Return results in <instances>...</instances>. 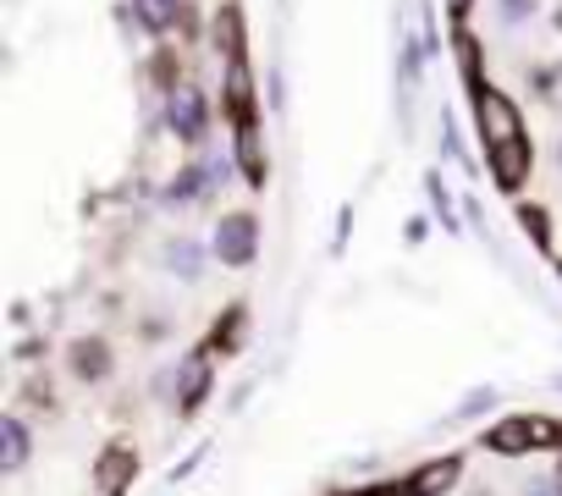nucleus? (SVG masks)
Here are the masks:
<instances>
[{"instance_id":"nucleus-1","label":"nucleus","mask_w":562,"mask_h":496,"mask_svg":"<svg viewBox=\"0 0 562 496\" xmlns=\"http://www.w3.org/2000/svg\"><path fill=\"white\" fill-rule=\"evenodd\" d=\"M480 447L496 452V458L562 452V419H551V414H502V419L480 436Z\"/></svg>"},{"instance_id":"nucleus-2","label":"nucleus","mask_w":562,"mask_h":496,"mask_svg":"<svg viewBox=\"0 0 562 496\" xmlns=\"http://www.w3.org/2000/svg\"><path fill=\"white\" fill-rule=\"evenodd\" d=\"M210 392H215V348L199 342V348H188V353L171 364V408H177L182 419H193Z\"/></svg>"},{"instance_id":"nucleus-3","label":"nucleus","mask_w":562,"mask_h":496,"mask_svg":"<svg viewBox=\"0 0 562 496\" xmlns=\"http://www.w3.org/2000/svg\"><path fill=\"white\" fill-rule=\"evenodd\" d=\"M210 255H215L226 271L254 266V255H259V221H254L248 210L221 215V226H215V237H210Z\"/></svg>"},{"instance_id":"nucleus-4","label":"nucleus","mask_w":562,"mask_h":496,"mask_svg":"<svg viewBox=\"0 0 562 496\" xmlns=\"http://www.w3.org/2000/svg\"><path fill=\"white\" fill-rule=\"evenodd\" d=\"M138 469H144L138 447H133V441H111V447L94 458L89 485H94V496H127V491H133V480H138Z\"/></svg>"},{"instance_id":"nucleus-5","label":"nucleus","mask_w":562,"mask_h":496,"mask_svg":"<svg viewBox=\"0 0 562 496\" xmlns=\"http://www.w3.org/2000/svg\"><path fill=\"white\" fill-rule=\"evenodd\" d=\"M61 359H67V375H72L78 386H105V381L116 375V353H111L105 337H72Z\"/></svg>"},{"instance_id":"nucleus-6","label":"nucleus","mask_w":562,"mask_h":496,"mask_svg":"<svg viewBox=\"0 0 562 496\" xmlns=\"http://www.w3.org/2000/svg\"><path fill=\"white\" fill-rule=\"evenodd\" d=\"M463 469H469L463 452H436V458H425L419 469H408L403 485H408V496H452L458 480H463Z\"/></svg>"},{"instance_id":"nucleus-7","label":"nucleus","mask_w":562,"mask_h":496,"mask_svg":"<svg viewBox=\"0 0 562 496\" xmlns=\"http://www.w3.org/2000/svg\"><path fill=\"white\" fill-rule=\"evenodd\" d=\"M474 100H480V133H485V149L491 144H507V138H524V122H518V105L502 94V89H474Z\"/></svg>"},{"instance_id":"nucleus-8","label":"nucleus","mask_w":562,"mask_h":496,"mask_svg":"<svg viewBox=\"0 0 562 496\" xmlns=\"http://www.w3.org/2000/svg\"><path fill=\"white\" fill-rule=\"evenodd\" d=\"M485 166H491V177H496V188H502V193H518V188L529 182V166H535V155H529V138L491 144V149H485Z\"/></svg>"},{"instance_id":"nucleus-9","label":"nucleus","mask_w":562,"mask_h":496,"mask_svg":"<svg viewBox=\"0 0 562 496\" xmlns=\"http://www.w3.org/2000/svg\"><path fill=\"white\" fill-rule=\"evenodd\" d=\"M226 116H232V127L243 133V127H259V105H254V78H248V56H237V61H226Z\"/></svg>"},{"instance_id":"nucleus-10","label":"nucleus","mask_w":562,"mask_h":496,"mask_svg":"<svg viewBox=\"0 0 562 496\" xmlns=\"http://www.w3.org/2000/svg\"><path fill=\"white\" fill-rule=\"evenodd\" d=\"M34 458V430L23 425V414H0V474H23Z\"/></svg>"},{"instance_id":"nucleus-11","label":"nucleus","mask_w":562,"mask_h":496,"mask_svg":"<svg viewBox=\"0 0 562 496\" xmlns=\"http://www.w3.org/2000/svg\"><path fill=\"white\" fill-rule=\"evenodd\" d=\"M166 122H171V133L182 138V144H199L204 138V127H210V100L204 94H171V105H166Z\"/></svg>"},{"instance_id":"nucleus-12","label":"nucleus","mask_w":562,"mask_h":496,"mask_svg":"<svg viewBox=\"0 0 562 496\" xmlns=\"http://www.w3.org/2000/svg\"><path fill=\"white\" fill-rule=\"evenodd\" d=\"M237 166H243L248 188L265 193V182H270V160H265V149H259V127H243V133H237Z\"/></svg>"},{"instance_id":"nucleus-13","label":"nucleus","mask_w":562,"mask_h":496,"mask_svg":"<svg viewBox=\"0 0 562 496\" xmlns=\"http://www.w3.org/2000/svg\"><path fill=\"white\" fill-rule=\"evenodd\" d=\"M243 337H248V309L243 304H232L226 315H215V331L204 337L210 348H221V353H237L243 348Z\"/></svg>"},{"instance_id":"nucleus-14","label":"nucleus","mask_w":562,"mask_h":496,"mask_svg":"<svg viewBox=\"0 0 562 496\" xmlns=\"http://www.w3.org/2000/svg\"><path fill=\"white\" fill-rule=\"evenodd\" d=\"M133 12L149 34H171L182 23V0H133Z\"/></svg>"},{"instance_id":"nucleus-15","label":"nucleus","mask_w":562,"mask_h":496,"mask_svg":"<svg viewBox=\"0 0 562 496\" xmlns=\"http://www.w3.org/2000/svg\"><path fill=\"white\" fill-rule=\"evenodd\" d=\"M215 45H221L226 61L248 56V45H243V12H237V7H221V12H215Z\"/></svg>"},{"instance_id":"nucleus-16","label":"nucleus","mask_w":562,"mask_h":496,"mask_svg":"<svg viewBox=\"0 0 562 496\" xmlns=\"http://www.w3.org/2000/svg\"><path fill=\"white\" fill-rule=\"evenodd\" d=\"M485 408H496V386H474V392H463V403L447 414L452 425H463V419H480Z\"/></svg>"},{"instance_id":"nucleus-17","label":"nucleus","mask_w":562,"mask_h":496,"mask_svg":"<svg viewBox=\"0 0 562 496\" xmlns=\"http://www.w3.org/2000/svg\"><path fill=\"white\" fill-rule=\"evenodd\" d=\"M166 260H171V271H182V282H199V248L188 237L166 243Z\"/></svg>"},{"instance_id":"nucleus-18","label":"nucleus","mask_w":562,"mask_h":496,"mask_svg":"<svg viewBox=\"0 0 562 496\" xmlns=\"http://www.w3.org/2000/svg\"><path fill=\"white\" fill-rule=\"evenodd\" d=\"M204 177H210L204 166H188L182 177H171V193H166V199H193V193L204 188Z\"/></svg>"},{"instance_id":"nucleus-19","label":"nucleus","mask_w":562,"mask_h":496,"mask_svg":"<svg viewBox=\"0 0 562 496\" xmlns=\"http://www.w3.org/2000/svg\"><path fill=\"white\" fill-rule=\"evenodd\" d=\"M430 204H436V215H441V226L447 232H458V221H452V204H447V182L430 171Z\"/></svg>"},{"instance_id":"nucleus-20","label":"nucleus","mask_w":562,"mask_h":496,"mask_svg":"<svg viewBox=\"0 0 562 496\" xmlns=\"http://www.w3.org/2000/svg\"><path fill=\"white\" fill-rule=\"evenodd\" d=\"M518 221H524V232H529V237H535L540 248L551 243V232H546V215H540V210H529V204H518Z\"/></svg>"},{"instance_id":"nucleus-21","label":"nucleus","mask_w":562,"mask_h":496,"mask_svg":"<svg viewBox=\"0 0 562 496\" xmlns=\"http://www.w3.org/2000/svg\"><path fill=\"white\" fill-rule=\"evenodd\" d=\"M204 452H210V447H193V452H188V458H182V463L171 469V485H177V480H188V474H193V469L204 463Z\"/></svg>"},{"instance_id":"nucleus-22","label":"nucleus","mask_w":562,"mask_h":496,"mask_svg":"<svg viewBox=\"0 0 562 496\" xmlns=\"http://www.w3.org/2000/svg\"><path fill=\"white\" fill-rule=\"evenodd\" d=\"M348 496H408L403 480H386V485H364V491H348Z\"/></svg>"},{"instance_id":"nucleus-23","label":"nucleus","mask_w":562,"mask_h":496,"mask_svg":"<svg viewBox=\"0 0 562 496\" xmlns=\"http://www.w3.org/2000/svg\"><path fill=\"white\" fill-rule=\"evenodd\" d=\"M447 12H452V18H458V23H463V18H469V12H474V0H447Z\"/></svg>"},{"instance_id":"nucleus-24","label":"nucleus","mask_w":562,"mask_h":496,"mask_svg":"<svg viewBox=\"0 0 562 496\" xmlns=\"http://www.w3.org/2000/svg\"><path fill=\"white\" fill-rule=\"evenodd\" d=\"M551 485H557V496H562V458H557V474H551Z\"/></svg>"},{"instance_id":"nucleus-25","label":"nucleus","mask_w":562,"mask_h":496,"mask_svg":"<svg viewBox=\"0 0 562 496\" xmlns=\"http://www.w3.org/2000/svg\"><path fill=\"white\" fill-rule=\"evenodd\" d=\"M551 386H557V392H562V375H557V381H551Z\"/></svg>"},{"instance_id":"nucleus-26","label":"nucleus","mask_w":562,"mask_h":496,"mask_svg":"<svg viewBox=\"0 0 562 496\" xmlns=\"http://www.w3.org/2000/svg\"><path fill=\"white\" fill-rule=\"evenodd\" d=\"M557 271H562V266H557Z\"/></svg>"}]
</instances>
